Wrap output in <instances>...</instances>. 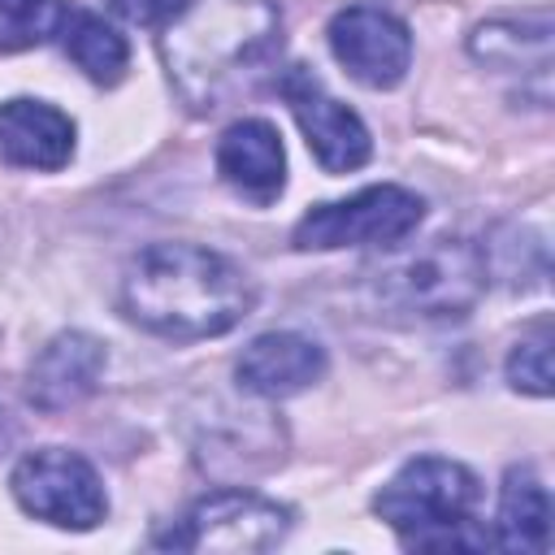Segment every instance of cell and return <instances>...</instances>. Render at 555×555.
<instances>
[{
  "mask_svg": "<svg viewBox=\"0 0 555 555\" xmlns=\"http://www.w3.org/2000/svg\"><path fill=\"white\" fill-rule=\"evenodd\" d=\"M169 78L195 113L251 95L282 52V13L269 0H191L160 39Z\"/></svg>",
  "mask_w": 555,
  "mask_h": 555,
  "instance_id": "1",
  "label": "cell"
},
{
  "mask_svg": "<svg viewBox=\"0 0 555 555\" xmlns=\"http://www.w3.org/2000/svg\"><path fill=\"white\" fill-rule=\"evenodd\" d=\"M256 308V282L199 243H152L121 273V312L147 334L195 343L234 330Z\"/></svg>",
  "mask_w": 555,
  "mask_h": 555,
  "instance_id": "2",
  "label": "cell"
},
{
  "mask_svg": "<svg viewBox=\"0 0 555 555\" xmlns=\"http://www.w3.org/2000/svg\"><path fill=\"white\" fill-rule=\"evenodd\" d=\"M477 477L442 455L408 460L373 499V512L408 546H490L494 538L473 533Z\"/></svg>",
  "mask_w": 555,
  "mask_h": 555,
  "instance_id": "3",
  "label": "cell"
},
{
  "mask_svg": "<svg viewBox=\"0 0 555 555\" xmlns=\"http://www.w3.org/2000/svg\"><path fill=\"white\" fill-rule=\"evenodd\" d=\"M486 251L468 238H429L369 273L382 308L416 321H460L486 291Z\"/></svg>",
  "mask_w": 555,
  "mask_h": 555,
  "instance_id": "4",
  "label": "cell"
},
{
  "mask_svg": "<svg viewBox=\"0 0 555 555\" xmlns=\"http://www.w3.org/2000/svg\"><path fill=\"white\" fill-rule=\"evenodd\" d=\"M425 217V199L408 186L382 182L364 186L347 199L317 204L295 221L291 243L299 251H334V247H399Z\"/></svg>",
  "mask_w": 555,
  "mask_h": 555,
  "instance_id": "5",
  "label": "cell"
},
{
  "mask_svg": "<svg viewBox=\"0 0 555 555\" xmlns=\"http://www.w3.org/2000/svg\"><path fill=\"white\" fill-rule=\"evenodd\" d=\"M291 529V512L273 499H260L251 490H212L195 499L165 533H156V546L165 551H273Z\"/></svg>",
  "mask_w": 555,
  "mask_h": 555,
  "instance_id": "6",
  "label": "cell"
},
{
  "mask_svg": "<svg viewBox=\"0 0 555 555\" xmlns=\"http://www.w3.org/2000/svg\"><path fill=\"white\" fill-rule=\"evenodd\" d=\"M9 486H13V499L22 503V512H30L56 529H95L108 512L104 486L78 451H61V447L30 451L17 460Z\"/></svg>",
  "mask_w": 555,
  "mask_h": 555,
  "instance_id": "7",
  "label": "cell"
},
{
  "mask_svg": "<svg viewBox=\"0 0 555 555\" xmlns=\"http://www.w3.org/2000/svg\"><path fill=\"white\" fill-rule=\"evenodd\" d=\"M278 91L291 104V113H295V121H299V130H304V139H308V147H312L321 169L347 173V169H360L369 160L373 139H369L364 121L343 100H334L308 65H291L278 78Z\"/></svg>",
  "mask_w": 555,
  "mask_h": 555,
  "instance_id": "8",
  "label": "cell"
},
{
  "mask_svg": "<svg viewBox=\"0 0 555 555\" xmlns=\"http://www.w3.org/2000/svg\"><path fill=\"white\" fill-rule=\"evenodd\" d=\"M330 48L343 69L364 87H395L412 65L408 26L373 4H347L330 17Z\"/></svg>",
  "mask_w": 555,
  "mask_h": 555,
  "instance_id": "9",
  "label": "cell"
},
{
  "mask_svg": "<svg viewBox=\"0 0 555 555\" xmlns=\"http://www.w3.org/2000/svg\"><path fill=\"white\" fill-rule=\"evenodd\" d=\"M217 173L230 191H238L251 204H273L286 186V152H282V134L260 121V117H243L234 121L221 143H217Z\"/></svg>",
  "mask_w": 555,
  "mask_h": 555,
  "instance_id": "10",
  "label": "cell"
},
{
  "mask_svg": "<svg viewBox=\"0 0 555 555\" xmlns=\"http://www.w3.org/2000/svg\"><path fill=\"white\" fill-rule=\"evenodd\" d=\"M234 373L243 390L260 399H286L325 377V351L295 330H273L243 347Z\"/></svg>",
  "mask_w": 555,
  "mask_h": 555,
  "instance_id": "11",
  "label": "cell"
},
{
  "mask_svg": "<svg viewBox=\"0 0 555 555\" xmlns=\"http://www.w3.org/2000/svg\"><path fill=\"white\" fill-rule=\"evenodd\" d=\"M100 373H104L100 338H91L82 330H65L35 356L30 377H26V395L39 412H65L100 386Z\"/></svg>",
  "mask_w": 555,
  "mask_h": 555,
  "instance_id": "12",
  "label": "cell"
},
{
  "mask_svg": "<svg viewBox=\"0 0 555 555\" xmlns=\"http://www.w3.org/2000/svg\"><path fill=\"white\" fill-rule=\"evenodd\" d=\"M0 152L22 169H61L74 156V121L43 100L0 104Z\"/></svg>",
  "mask_w": 555,
  "mask_h": 555,
  "instance_id": "13",
  "label": "cell"
},
{
  "mask_svg": "<svg viewBox=\"0 0 555 555\" xmlns=\"http://www.w3.org/2000/svg\"><path fill=\"white\" fill-rule=\"evenodd\" d=\"M503 551H520V555H538L551 542V494L538 481V473L529 464L507 468L503 477V494H499V538Z\"/></svg>",
  "mask_w": 555,
  "mask_h": 555,
  "instance_id": "14",
  "label": "cell"
},
{
  "mask_svg": "<svg viewBox=\"0 0 555 555\" xmlns=\"http://www.w3.org/2000/svg\"><path fill=\"white\" fill-rule=\"evenodd\" d=\"M61 43H65V56L100 87H117L121 74H126V61H130V48L126 39L95 13L87 9H69L65 26H61Z\"/></svg>",
  "mask_w": 555,
  "mask_h": 555,
  "instance_id": "15",
  "label": "cell"
},
{
  "mask_svg": "<svg viewBox=\"0 0 555 555\" xmlns=\"http://www.w3.org/2000/svg\"><path fill=\"white\" fill-rule=\"evenodd\" d=\"M473 56L503 65V69H551V17H520V22H490L473 35Z\"/></svg>",
  "mask_w": 555,
  "mask_h": 555,
  "instance_id": "16",
  "label": "cell"
},
{
  "mask_svg": "<svg viewBox=\"0 0 555 555\" xmlns=\"http://www.w3.org/2000/svg\"><path fill=\"white\" fill-rule=\"evenodd\" d=\"M65 17V0H0V56L48 43L52 35H61Z\"/></svg>",
  "mask_w": 555,
  "mask_h": 555,
  "instance_id": "17",
  "label": "cell"
},
{
  "mask_svg": "<svg viewBox=\"0 0 555 555\" xmlns=\"http://www.w3.org/2000/svg\"><path fill=\"white\" fill-rule=\"evenodd\" d=\"M507 382L525 395H551V330L546 321L525 334L507 356Z\"/></svg>",
  "mask_w": 555,
  "mask_h": 555,
  "instance_id": "18",
  "label": "cell"
},
{
  "mask_svg": "<svg viewBox=\"0 0 555 555\" xmlns=\"http://www.w3.org/2000/svg\"><path fill=\"white\" fill-rule=\"evenodd\" d=\"M191 0H108V9L134 26H169Z\"/></svg>",
  "mask_w": 555,
  "mask_h": 555,
  "instance_id": "19",
  "label": "cell"
},
{
  "mask_svg": "<svg viewBox=\"0 0 555 555\" xmlns=\"http://www.w3.org/2000/svg\"><path fill=\"white\" fill-rule=\"evenodd\" d=\"M13 447V421H9V412L0 408V455Z\"/></svg>",
  "mask_w": 555,
  "mask_h": 555,
  "instance_id": "20",
  "label": "cell"
}]
</instances>
